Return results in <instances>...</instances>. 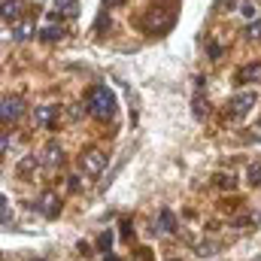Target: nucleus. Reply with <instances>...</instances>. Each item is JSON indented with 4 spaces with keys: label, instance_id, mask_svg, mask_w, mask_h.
<instances>
[{
    "label": "nucleus",
    "instance_id": "1",
    "mask_svg": "<svg viewBox=\"0 0 261 261\" xmlns=\"http://www.w3.org/2000/svg\"><path fill=\"white\" fill-rule=\"evenodd\" d=\"M116 94L107 88V85H94L91 88V97H88V110H91V116L94 119H100V122H110L113 116H116Z\"/></svg>",
    "mask_w": 261,
    "mask_h": 261
},
{
    "label": "nucleus",
    "instance_id": "2",
    "mask_svg": "<svg viewBox=\"0 0 261 261\" xmlns=\"http://www.w3.org/2000/svg\"><path fill=\"white\" fill-rule=\"evenodd\" d=\"M107 161H110V155H103L100 149H91V152H85V155L79 158V167H82L88 176H97V173L107 167Z\"/></svg>",
    "mask_w": 261,
    "mask_h": 261
},
{
    "label": "nucleus",
    "instance_id": "3",
    "mask_svg": "<svg viewBox=\"0 0 261 261\" xmlns=\"http://www.w3.org/2000/svg\"><path fill=\"white\" fill-rule=\"evenodd\" d=\"M252 107H255V91H243V94L231 97V103H228V113H231L234 119H243V116H246Z\"/></svg>",
    "mask_w": 261,
    "mask_h": 261
},
{
    "label": "nucleus",
    "instance_id": "4",
    "mask_svg": "<svg viewBox=\"0 0 261 261\" xmlns=\"http://www.w3.org/2000/svg\"><path fill=\"white\" fill-rule=\"evenodd\" d=\"M21 113H24L21 97H3V110H0V116H3V122H6V125H9V122H15V119H21Z\"/></svg>",
    "mask_w": 261,
    "mask_h": 261
},
{
    "label": "nucleus",
    "instance_id": "5",
    "mask_svg": "<svg viewBox=\"0 0 261 261\" xmlns=\"http://www.w3.org/2000/svg\"><path fill=\"white\" fill-rule=\"evenodd\" d=\"M55 113H58V107H40V110L34 113V122H37L40 128H49L52 119H55Z\"/></svg>",
    "mask_w": 261,
    "mask_h": 261
},
{
    "label": "nucleus",
    "instance_id": "6",
    "mask_svg": "<svg viewBox=\"0 0 261 261\" xmlns=\"http://www.w3.org/2000/svg\"><path fill=\"white\" fill-rule=\"evenodd\" d=\"M21 15V0H3V21H15Z\"/></svg>",
    "mask_w": 261,
    "mask_h": 261
},
{
    "label": "nucleus",
    "instance_id": "7",
    "mask_svg": "<svg viewBox=\"0 0 261 261\" xmlns=\"http://www.w3.org/2000/svg\"><path fill=\"white\" fill-rule=\"evenodd\" d=\"M237 79H240V82H261V64L243 67V70L237 73Z\"/></svg>",
    "mask_w": 261,
    "mask_h": 261
},
{
    "label": "nucleus",
    "instance_id": "8",
    "mask_svg": "<svg viewBox=\"0 0 261 261\" xmlns=\"http://www.w3.org/2000/svg\"><path fill=\"white\" fill-rule=\"evenodd\" d=\"M40 210H43L49 219H52V216H58V197L52 195V192H49V195H43V200H40Z\"/></svg>",
    "mask_w": 261,
    "mask_h": 261
},
{
    "label": "nucleus",
    "instance_id": "9",
    "mask_svg": "<svg viewBox=\"0 0 261 261\" xmlns=\"http://www.w3.org/2000/svg\"><path fill=\"white\" fill-rule=\"evenodd\" d=\"M43 161H46V164H58V161H61V146H58V143H49Z\"/></svg>",
    "mask_w": 261,
    "mask_h": 261
},
{
    "label": "nucleus",
    "instance_id": "10",
    "mask_svg": "<svg viewBox=\"0 0 261 261\" xmlns=\"http://www.w3.org/2000/svg\"><path fill=\"white\" fill-rule=\"evenodd\" d=\"M161 225H164V231H167V234H173V231H176V219H173V213H170V210H161Z\"/></svg>",
    "mask_w": 261,
    "mask_h": 261
},
{
    "label": "nucleus",
    "instance_id": "11",
    "mask_svg": "<svg viewBox=\"0 0 261 261\" xmlns=\"http://www.w3.org/2000/svg\"><path fill=\"white\" fill-rule=\"evenodd\" d=\"M43 40H61L64 37V28H55V24H49V28H43V34H40Z\"/></svg>",
    "mask_w": 261,
    "mask_h": 261
},
{
    "label": "nucleus",
    "instance_id": "12",
    "mask_svg": "<svg viewBox=\"0 0 261 261\" xmlns=\"http://www.w3.org/2000/svg\"><path fill=\"white\" fill-rule=\"evenodd\" d=\"M40 164V158L37 155H28V158H21V164H18V173H28V170H34Z\"/></svg>",
    "mask_w": 261,
    "mask_h": 261
},
{
    "label": "nucleus",
    "instance_id": "13",
    "mask_svg": "<svg viewBox=\"0 0 261 261\" xmlns=\"http://www.w3.org/2000/svg\"><path fill=\"white\" fill-rule=\"evenodd\" d=\"M97 249H100V252H110V249H113V234H110V231H103V234L97 237Z\"/></svg>",
    "mask_w": 261,
    "mask_h": 261
},
{
    "label": "nucleus",
    "instance_id": "14",
    "mask_svg": "<svg viewBox=\"0 0 261 261\" xmlns=\"http://www.w3.org/2000/svg\"><path fill=\"white\" fill-rule=\"evenodd\" d=\"M12 37H15L18 43H21V40H28V37H31V24H18V28L12 31Z\"/></svg>",
    "mask_w": 261,
    "mask_h": 261
},
{
    "label": "nucleus",
    "instance_id": "15",
    "mask_svg": "<svg viewBox=\"0 0 261 261\" xmlns=\"http://www.w3.org/2000/svg\"><path fill=\"white\" fill-rule=\"evenodd\" d=\"M249 182L252 186H261V164H252L249 167Z\"/></svg>",
    "mask_w": 261,
    "mask_h": 261
},
{
    "label": "nucleus",
    "instance_id": "16",
    "mask_svg": "<svg viewBox=\"0 0 261 261\" xmlns=\"http://www.w3.org/2000/svg\"><path fill=\"white\" fill-rule=\"evenodd\" d=\"M240 12H243L246 18H255V15H258V9H255V3H249V0H246V3L240 6Z\"/></svg>",
    "mask_w": 261,
    "mask_h": 261
},
{
    "label": "nucleus",
    "instance_id": "17",
    "mask_svg": "<svg viewBox=\"0 0 261 261\" xmlns=\"http://www.w3.org/2000/svg\"><path fill=\"white\" fill-rule=\"evenodd\" d=\"M58 3V9H64V12H76V0H55Z\"/></svg>",
    "mask_w": 261,
    "mask_h": 261
},
{
    "label": "nucleus",
    "instance_id": "18",
    "mask_svg": "<svg viewBox=\"0 0 261 261\" xmlns=\"http://www.w3.org/2000/svg\"><path fill=\"white\" fill-rule=\"evenodd\" d=\"M3 225H6V228L12 225V216H9V200H6V197H3Z\"/></svg>",
    "mask_w": 261,
    "mask_h": 261
},
{
    "label": "nucleus",
    "instance_id": "19",
    "mask_svg": "<svg viewBox=\"0 0 261 261\" xmlns=\"http://www.w3.org/2000/svg\"><path fill=\"white\" fill-rule=\"evenodd\" d=\"M195 116L197 119H203V97H200V94L195 97Z\"/></svg>",
    "mask_w": 261,
    "mask_h": 261
},
{
    "label": "nucleus",
    "instance_id": "20",
    "mask_svg": "<svg viewBox=\"0 0 261 261\" xmlns=\"http://www.w3.org/2000/svg\"><path fill=\"white\" fill-rule=\"evenodd\" d=\"M249 37H252V40H255V37H261V18L249 24Z\"/></svg>",
    "mask_w": 261,
    "mask_h": 261
},
{
    "label": "nucleus",
    "instance_id": "21",
    "mask_svg": "<svg viewBox=\"0 0 261 261\" xmlns=\"http://www.w3.org/2000/svg\"><path fill=\"white\" fill-rule=\"evenodd\" d=\"M216 179H219V186H222V189H228V186H234V176H225V173H222V176H216Z\"/></svg>",
    "mask_w": 261,
    "mask_h": 261
},
{
    "label": "nucleus",
    "instance_id": "22",
    "mask_svg": "<svg viewBox=\"0 0 261 261\" xmlns=\"http://www.w3.org/2000/svg\"><path fill=\"white\" fill-rule=\"evenodd\" d=\"M210 55L219 58V55H222V46H219V43H210Z\"/></svg>",
    "mask_w": 261,
    "mask_h": 261
},
{
    "label": "nucleus",
    "instance_id": "23",
    "mask_svg": "<svg viewBox=\"0 0 261 261\" xmlns=\"http://www.w3.org/2000/svg\"><path fill=\"white\" fill-rule=\"evenodd\" d=\"M103 3H107V6H119L122 0H103Z\"/></svg>",
    "mask_w": 261,
    "mask_h": 261
}]
</instances>
